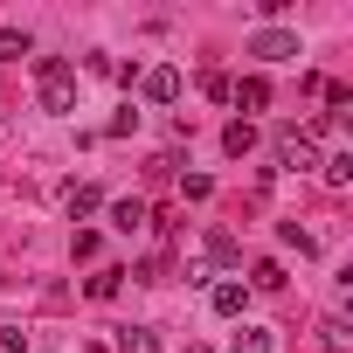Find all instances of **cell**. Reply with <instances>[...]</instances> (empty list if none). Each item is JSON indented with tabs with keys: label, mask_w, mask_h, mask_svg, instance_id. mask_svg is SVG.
<instances>
[{
	"label": "cell",
	"mask_w": 353,
	"mask_h": 353,
	"mask_svg": "<svg viewBox=\"0 0 353 353\" xmlns=\"http://www.w3.org/2000/svg\"><path fill=\"white\" fill-rule=\"evenodd\" d=\"M236 256H243V250H236V236H222V229H215V236H208V263H215V270H229Z\"/></svg>",
	"instance_id": "cell-14"
},
{
	"label": "cell",
	"mask_w": 353,
	"mask_h": 353,
	"mask_svg": "<svg viewBox=\"0 0 353 353\" xmlns=\"http://www.w3.org/2000/svg\"><path fill=\"white\" fill-rule=\"evenodd\" d=\"M319 353H353V339H346V319H339V312L319 325Z\"/></svg>",
	"instance_id": "cell-11"
},
{
	"label": "cell",
	"mask_w": 353,
	"mask_h": 353,
	"mask_svg": "<svg viewBox=\"0 0 353 353\" xmlns=\"http://www.w3.org/2000/svg\"><path fill=\"white\" fill-rule=\"evenodd\" d=\"M319 159H325V152H319L312 132H298V125L277 132V166H291V173H319Z\"/></svg>",
	"instance_id": "cell-2"
},
{
	"label": "cell",
	"mask_w": 353,
	"mask_h": 353,
	"mask_svg": "<svg viewBox=\"0 0 353 353\" xmlns=\"http://www.w3.org/2000/svg\"><path fill=\"white\" fill-rule=\"evenodd\" d=\"M118 284H125V270H97L90 277V298H118Z\"/></svg>",
	"instance_id": "cell-19"
},
{
	"label": "cell",
	"mask_w": 353,
	"mask_h": 353,
	"mask_svg": "<svg viewBox=\"0 0 353 353\" xmlns=\"http://www.w3.org/2000/svg\"><path fill=\"white\" fill-rule=\"evenodd\" d=\"M63 208L83 222V215H97V208H104V188H90V181H70V188H63Z\"/></svg>",
	"instance_id": "cell-5"
},
{
	"label": "cell",
	"mask_w": 353,
	"mask_h": 353,
	"mask_svg": "<svg viewBox=\"0 0 353 353\" xmlns=\"http://www.w3.org/2000/svg\"><path fill=\"white\" fill-rule=\"evenodd\" d=\"M250 56L256 63H298L305 49H298V28H256L250 35Z\"/></svg>",
	"instance_id": "cell-3"
},
{
	"label": "cell",
	"mask_w": 353,
	"mask_h": 353,
	"mask_svg": "<svg viewBox=\"0 0 353 353\" xmlns=\"http://www.w3.org/2000/svg\"><path fill=\"white\" fill-rule=\"evenodd\" d=\"M243 298H250V291H243V284H236V277H222V284H215V291H208V305H215V312H222V319H236V312H243Z\"/></svg>",
	"instance_id": "cell-9"
},
{
	"label": "cell",
	"mask_w": 353,
	"mask_h": 353,
	"mask_svg": "<svg viewBox=\"0 0 353 353\" xmlns=\"http://www.w3.org/2000/svg\"><path fill=\"white\" fill-rule=\"evenodd\" d=\"M139 90H145V104H173V97H181V70L159 63V70H145V77H139Z\"/></svg>",
	"instance_id": "cell-4"
},
{
	"label": "cell",
	"mask_w": 353,
	"mask_h": 353,
	"mask_svg": "<svg viewBox=\"0 0 353 353\" xmlns=\"http://www.w3.org/2000/svg\"><path fill=\"white\" fill-rule=\"evenodd\" d=\"M229 104H243V111H263V104H270V83H263V77H243V83H229Z\"/></svg>",
	"instance_id": "cell-6"
},
{
	"label": "cell",
	"mask_w": 353,
	"mask_h": 353,
	"mask_svg": "<svg viewBox=\"0 0 353 353\" xmlns=\"http://www.w3.org/2000/svg\"><path fill=\"white\" fill-rule=\"evenodd\" d=\"M236 353H277V332H263V325H243V332H236Z\"/></svg>",
	"instance_id": "cell-13"
},
{
	"label": "cell",
	"mask_w": 353,
	"mask_h": 353,
	"mask_svg": "<svg viewBox=\"0 0 353 353\" xmlns=\"http://www.w3.org/2000/svg\"><path fill=\"white\" fill-rule=\"evenodd\" d=\"M35 90H42V111H77V70L63 56H35Z\"/></svg>",
	"instance_id": "cell-1"
},
{
	"label": "cell",
	"mask_w": 353,
	"mask_h": 353,
	"mask_svg": "<svg viewBox=\"0 0 353 353\" xmlns=\"http://www.w3.org/2000/svg\"><path fill=\"white\" fill-rule=\"evenodd\" d=\"M0 125H8V111H0Z\"/></svg>",
	"instance_id": "cell-22"
},
{
	"label": "cell",
	"mask_w": 353,
	"mask_h": 353,
	"mask_svg": "<svg viewBox=\"0 0 353 353\" xmlns=\"http://www.w3.org/2000/svg\"><path fill=\"white\" fill-rule=\"evenodd\" d=\"M319 181H325V188H346V181H353V152H325V159H319Z\"/></svg>",
	"instance_id": "cell-10"
},
{
	"label": "cell",
	"mask_w": 353,
	"mask_h": 353,
	"mask_svg": "<svg viewBox=\"0 0 353 353\" xmlns=\"http://www.w3.org/2000/svg\"><path fill=\"white\" fill-rule=\"evenodd\" d=\"M250 284H256V291H284V263H256Z\"/></svg>",
	"instance_id": "cell-16"
},
{
	"label": "cell",
	"mask_w": 353,
	"mask_h": 353,
	"mask_svg": "<svg viewBox=\"0 0 353 353\" xmlns=\"http://www.w3.org/2000/svg\"><path fill=\"white\" fill-rule=\"evenodd\" d=\"M145 222H152L145 201H111V229H118V236H132V229H145Z\"/></svg>",
	"instance_id": "cell-8"
},
{
	"label": "cell",
	"mask_w": 353,
	"mask_h": 353,
	"mask_svg": "<svg viewBox=\"0 0 353 353\" xmlns=\"http://www.w3.org/2000/svg\"><path fill=\"white\" fill-rule=\"evenodd\" d=\"M277 236H284V250H298V256H312V250H319V243H312V236H305V229H298V222H284V229H277Z\"/></svg>",
	"instance_id": "cell-18"
},
{
	"label": "cell",
	"mask_w": 353,
	"mask_h": 353,
	"mask_svg": "<svg viewBox=\"0 0 353 353\" xmlns=\"http://www.w3.org/2000/svg\"><path fill=\"white\" fill-rule=\"evenodd\" d=\"M28 56V35L21 28H0V63H21Z\"/></svg>",
	"instance_id": "cell-15"
},
{
	"label": "cell",
	"mask_w": 353,
	"mask_h": 353,
	"mask_svg": "<svg viewBox=\"0 0 353 353\" xmlns=\"http://www.w3.org/2000/svg\"><path fill=\"white\" fill-rule=\"evenodd\" d=\"M0 353H28V332L21 325H0Z\"/></svg>",
	"instance_id": "cell-20"
},
{
	"label": "cell",
	"mask_w": 353,
	"mask_h": 353,
	"mask_svg": "<svg viewBox=\"0 0 353 353\" xmlns=\"http://www.w3.org/2000/svg\"><path fill=\"white\" fill-rule=\"evenodd\" d=\"M201 90H208L215 104H229V77H222V70H208V77H201Z\"/></svg>",
	"instance_id": "cell-21"
},
{
	"label": "cell",
	"mask_w": 353,
	"mask_h": 353,
	"mask_svg": "<svg viewBox=\"0 0 353 353\" xmlns=\"http://www.w3.org/2000/svg\"><path fill=\"white\" fill-rule=\"evenodd\" d=\"M181 194H188V201H208L215 181H208V173H181Z\"/></svg>",
	"instance_id": "cell-17"
},
{
	"label": "cell",
	"mask_w": 353,
	"mask_h": 353,
	"mask_svg": "<svg viewBox=\"0 0 353 353\" xmlns=\"http://www.w3.org/2000/svg\"><path fill=\"white\" fill-rule=\"evenodd\" d=\"M118 353H159V332L152 325H125L118 332Z\"/></svg>",
	"instance_id": "cell-12"
},
{
	"label": "cell",
	"mask_w": 353,
	"mask_h": 353,
	"mask_svg": "<svg viewBox=\"0 0 353 353\" xmlns=\"http://www.w3.org/2000/svg\"><path fill=\"white\" fill-rule=\"evenodd\" d=\"M222 152H229V159H243V152H256V125H250V118H236V125H222Z\"/></svg>",
	"instance_id": "cell-7"
}]
</instances>
